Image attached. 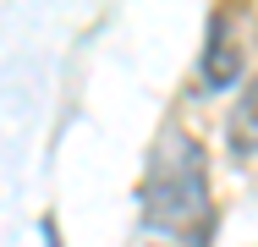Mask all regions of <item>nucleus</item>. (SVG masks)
I'll list each match as a JSON object with an SVG mask.
<instances>
[{"label": "nucleus", "mask_w": 258, "mask_h": 247, "mask_svg": "<svg viewBox=\"0 0 258 247\" xmlns=\"http://www.w3.org/2000/svg\"><path fill=\"white\" fill-rule=\"evenodd\" d=\"M143 231L170 247H204L214 225L209 203V176H204V148L181 132H165L159 148L149 154V176L138 187Z\"/></svg>", "instance_id": "1"}, {"label": "nucleus", "mask_w": 258, "mask_h": 247, "mask_svg": "<svg viewBox=\"0 0 258 247\" xmlns=\"http://www.w3.org/2000/svg\"><path fill=\"white\" fill-rule=\"evenodd\" d=\"M225 148H231V159H253V154H258V77L242 88V99L231 104V121H225Z\"/></svg>", "instance_id": "3"}, {"label": "nucleus", "mask_w": 258, "mask_h": 247, "mask_svg": "<svg viewBox=\"0 0 258 247\" xmlns=\"http://www.w3.org/2000/svg\"><path fill=\"white\" fill-rule=\"evenodd\" d=\"M242 72V49L231 33V11H214L209 17V44H204V88H231Z\"/></svg>", "instance_id": "2"}]
</instances>
